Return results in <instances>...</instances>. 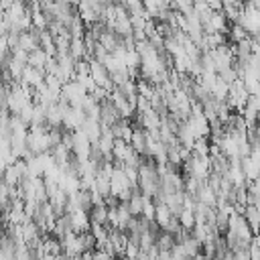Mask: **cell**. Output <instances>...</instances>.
<instances>
[{
  "label": "cell",
  "instance_id": "9",
  "mask_svg": "<svg viewBox=\"0 0 260 260\" xmlns=\"http://www.w3.org/2000/svg\"><path fill=\"white\" fill-rule=\"evenodd\" d=\"M83 132H85V136L91 140V144H95L100 138H102V134H104V128H102V124L100 122H95V120H85V124H83V128H81Z\"/></svg>",
  "mask_w": 260,
  "mask_h": 260
},
{
  "label": "cell",
  "instance_id": "10",
  "mask_svg": "<svg viewBox=\"0 0 260 260\" xmlns=\"http://www.w3.org/2000/svg\"><path fill=\"white\" fill-rule=\"evenodd\" d=\"M156 246H158V250L173 252V248L177 246V236H173L171 232L160 230V232H158V238H156Z\"/></svg>",
  "mask_w": 260,
  "mask_h": 260
},
{
  "label": "cell",
  "instance_id": "12",
  "mask_svg": "<svg viewBox=\"0 0 260 260\" xmlns=\"http://www.w3.org/2000/svg\"><path fill=\"white\" fill-rule=\"evenodd\" d=\"M69 55H71L75 61L87 59V47H85V41H83V39H73V41H71Z\"/></svg>",
  "mask_w": 260,
  "mask_h": 260
},
{
  "label": "cell",
  "instance_id": "13",
  "mask_svg": "<svg viewBox=\"0 0 260 260\" xmlns=\"http://www.w3.org/2000/svg\"><path fill=\"white\" fill-rule=\"evenodd\" d=\"M179 223H181V228H183V230H187V232H193V228L197 225V217H195V211H191V209H183V211L179 213Z\"/></svg>",
  "mask_w": 260,
  "mask_h": 260
},
{
  "label": "cell",
  "instance_id": "2",
  "mask_svg": "<svg viewBox=\"0 0 260 260\" xmlns=\"http://www.w3.org/2000/svg\"><path fill=\"white\" fill-rule=\"evenodd\" d=\"M85 120H87V116H85V112H83L81 108L69 106L67 112H65V118H63V130H67V132H77V130L83 128Z\"/></svg>",
  "mask_w": 260,
  "mask_h": 260
},
{
  "label": "cell",
  "instance_id": "6",
  "mask_svg": "<svg viewBox=\"0 0 260 260\" xmlns=\"http://www.w3.org/2000/svg\"><path fill=\"white\" fill-rule=\"evenodd\" d=\"M112 134L116 136V140L132 142V136H134V124H130V120H120V122L112 128Z\"/></svg>",
  "mask_w": 260,
  "mask_h": 260
},
{
  "label": "cell",
  "instance_id": "7",
  "mask_svg": "<svg viewBox=\"0 0 260 260\" xmlns=\"http://www.w3.org/2000/svg\"><path fill=\"white\" fill-rule=\"evenodd\" d=\"M175 219V215H173V211L169 209V205H165V203H156V213H154V223L160 228V230H167L169 228V223Z\"/></svg>",
  "mask_w": 260,
  "mask_h": 260
},
{
  "label": "cell",
  "instance_id": "11",
  "mask_svg": "<svg viewBox=\"0 0 260 260\" xmlns=\"http://www.w3.org/2000/svg\"><path fill=\"white\" fill-rule=\"evenodd\" d=\"M244 217L248 219V223L254 230V234H258L260 232V207L258 205H248L244 209Z\"/></svg>",
  "mask_w": 260,
  "mask_h": 260
},
{
  "label": "cell",
  "instance_id": "5",
  "mask_svg": "<svg viewBox=\"0 0 260 260\" xmlns=\"http://www.w3.org/2000/svg\"><path fill=\"white\" fill-rule=\"evenodd\" d=\"M195 199H197L199 203L209 205V207H217V191H215L209 183H203V185L199 187V191H197Z\"/></svg>",
  "mask_w": 260,
  "mask_h": 260
},
{
  "label": "cell",
  "instance_id": "3",
  "mask_svg": "<svg viewBox=\"0 0 260 260\" xmlns=\"http://www.w3.org/2000/svg\"><path fill=\"white\" fill-rule=\"evenodd\" d=\"M69 215V223H71V230L75 234H83V232H89L91 230V217H89V211H83V209H75Z\"/></svg>",
  "mask_w": 260,
  "mask_h": 260
},
{
  "label": "cell",
  "instance_id": "17",
  "mask_svg": "<svg viewBox=\"0 0 260 260\" xmlns=\"http://www.w3.org/2000/svg\"><path fill=\"white\" fill-rule=\"evenodd\" d=\"M197 260H215V258H211V256H205V254L201 252V254L197 256Z\"/></svg>",
  "mask_w": 260,
  "mask_h": 260
},
{
  "label": "cell",
  "instance_id": "1",
  "mask_svg": "<svg viewBox=\"0 0 260 260\" xmlns=\"http://www.w3.org/2000/svg\"><path fill=\"white\" fill-rule=\"evenodd\" d=\"M236 24H240L250 37L260 35V6H254V4H248L246 2L244 8L238 14Z\"/></svg>",
  "mask_w": 260,
  "mask_h": 260
},
{
  "label": "cell",
  "instance_id": "16",
  "mask_svg": "<svg viewBox=\"0 0 260 260\" xmlns=\"http://www.w3.org/2000/svg\"><path fill=\"white\" fill-rule=\"evenodd\" d=\"M81 260H93V250L83 252V254H81Z\"/></svg>",
  "mask_w": 260,
  "mask_h": 260
},
{
  "label": "cell",
  "instance_id": "15",
  "mask_svg": "<svg viewBox=\"0 0 260 260\" xmlns=\"http://www.w3.org/2000/svg\"><path fill=\"white\" fill-rule=\"evenodd\" d=\"M248 189H250L252 193H256V195H260V177H258L256 181H252V183H248Z\"/></svg>",
  "mask_w": 260,
  "mask_h": 260
},
{
  "label": "cell",
  "instance_id": "14",
  "mask_svg": "<svg viewBox=\"0 0 260 260\" xmlns=\"http://www.w3.org/2000/svg\"><path fill=\"white\" fill-rule=\"evenodd\" d=\"M108 205H98L89 211V217H91V223H100V225H108Z\"/></svg>",
  "mask_w": 260,
  "mask_h": 260
},
{
  "label": "cell",
  "instance_id": "8",
  "mask_svg": "<svg viewBox=\"0 0 260 260\" xmlns=\"http://www.w3.org/2000/svg\"><path fill=\"white\" fill-rule=\"evenodd\" d=\"M49 59H51V55H49L43 47H39V49H35V51L28 55V65H32V67H37V69H43V71H45V67H47Z\"/></svg>",
  "mask_w": 260,
  "mask_h": 260
},
{
  "label": "cell",
  "instance_id": "4",
  "mask_svg": "<svg viewBox=\"0 0 260 260\" xmlns=\"http://www.w3.org/2000/svg\"><path fill=\"white\" fill-rule=\"evenodd\" d=\"M45 77H47V73H45L43 69H37V67H32V65H26V69H24V73H22V77H20V83H24V85L37 89L39 85L45 83Z\"/></svg>",
  "mask_w": 260,
  "mask_h": 260
}]
</instances>
